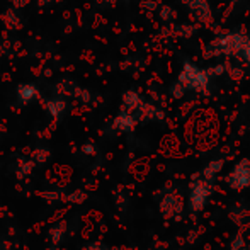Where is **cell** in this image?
<instances>
[{"mask_svg":"<svg viewBox=\"0 0 250 250\" xmlns=\"http://www.w3.org/2000/svg\"><path fill=\"white\" fill-rule=\"evenodd\" d=\"M225 182L233 191H244L250 186V160L242 158L225 177Z\"/></svg>","mask_w":250,"mask_h":250,"instance_id":"cell-4","label":"cell"},{"mask_svg":"<svg viewBox=\"0 0 250 250\" xmlns=\"http://www.w3.org/2000/svg\"><path fill=\"white\" fill-rule=\"evenodd\" d=\"M230 249L231 250H244L245 249V240L242 238V235H237V237H233Z\"/></svg>","mask_w":250,"mask_h":250,"instance_id":"cell-12","label":"cell"},{"mask_svg":"<svg viewBox=\"0 0 250 250\" xmlns=\"http://www.w3.org/2000/svg\"><path fill=\"white\" fill-rule=\"evenodd\" d=\"M17 96H19L21 102H29L36 97V89H34L33 85H29V83H24V85H21L19 90H17Z\"/></svg>","mask_w":250,"mask_h":250,"instance_id":"cell-10","label":"cell"},{"mask_svg":"<svg viewBox=\"0 0 250 250\" xmlns=\"http://www.w3.org/2000/svg\"><path fill=\"white\" fill-rule=\"evenodd\" d=\"M211 192H213L211 181H208V179H204V177L196 179L191 184V189H189V198H188L189 209H191L192 213L203 211L208 199L211 198Z\"/></svg>","mask_w":250,"mask_h":250,"instance_id":"cell-3","label":"cell"},{"mask_svg":"<svg viewBox=\"0 0 250 250\" xmlns=\"http://www.w3.org/2000/svg\"><path fill=\"white\" fill-rule=\"evenodd\" d=\"M186 92H188V89H186V87L182 85L179 80H177V82H174V85L170 87V94L175 97V99H181V97H184Z\"/></svg>","mask_w":250,"mask_h":250,"instance_id":"cell-11","label":"cell"},{"mask_svg":"<svg viewBox=\"0 0 250 250\" xmlns=\"http://www.w3.org/2000/svg\"><path fill=\"white\" fill-rule=\"evenodd\" d=\"M160 209H162V213H164V216H175L177 213H181L182 201L179 199L177 194H168L162 201Z\"/></svg>","mask_w":250,"mask_h":250,"instance_id":"cell-5","label":"cell"},{"mask_svg":"<svg viewBox=\"0 0 250 250\" xmlns=\"http://www.w3.org/2000/svg\"><path fill=\"white\" fill-rule=\"evenodd\" d=\"M209 77L211 73L208 70L199 68L198 65L192 63H186L184 68L179 73V82L186 87L188 90H196V92H203L209 85Z\"/></svg>","mask_w":250,"mask_h":250,"instance_id":"cell-2","label":"cell"},{"mask_svg":"<svg viewBox=\"0 0 250 250\" xmlns=\"http://www.w3.org/2000/svg\"><path fill=\"white\" fill-rule=\"evenodd\" d=\"M135 118H133L129 112H121V114L116 118V128L121 129V131H131L135 128Z\"/></svg>","mask_w":250,"mask_h":250,"instance_id":"cell-8","label":"cell"},{"mask_svg":"<svg viewBox=\"0 0 250 250\" xmlns=\"http://www.w3.org/2000/svg\"><path fill=\"white\" fill-rule=\"evenodd\" d=\"M250 43V36L242 33H227L218 36L213 43L209 44V48H206V53L211 56H235L240 55L242 50Z\"/></svg>","mask_w":250,"mask_h":250,"instance_id":"cell-1","label":"cell"},{"mask_svg":"<svg viewBox=\"0 0 250 250\" xmlns=\"http://www.w3.org/2000/svg\"><path fill=\"white\" fill-rule=\"evenodd\" d=\"M240 56H242V60H244V62L250 63V43L247 44V46L244 48V50H242Z\"/></svg>","mask_w":250,"mask_h":250,"instance_id":"cell-13","label":"cell"},{"mask_svg":"<svg viewBox=\"0 0 250 250\" xmlns=\"http://www.w3.org/2000/svg\"><path fill=\"white\" fill-rule=\"evenodd\" d=\"M223 165H225V162L221 160V158H216V160H211L209 164H208L206 167L203 168V172H201V177H204V179H208V181L213 182V179L216 177V175L221 172Z\"/></svg>","mask_w":250,"mask_h":250,"instance_id":"cell-7","label":"cell"},{"mask_svg":"<svg viewBox=\"0 0 250 250\" xmlns=\"http://www.w3.org/2000/svg\"><path fill=\"white\" fill-rule=\"evenodd\" d=\"M188 5L191 7V10L196 14L199 21H208L211 17V9L208 0H189Z\"/></svg>","mask_w":250,"mask_h":250,"instance_id":"cell-6","label":"cell"},{"mask_svg":"<svg viewBox=\"0 0 250 250\" xmlns=\"http://www.w3.org/2000/svg\"><path fill=\"white\" fill-rule=\"evenodd\" d=\"M123 102H125V105L129 109V111H136V109H140V105H142V99H140V96L136 92H133V90H129V92L125 94Z\"/></svg>","mask_w":250,"mask_h":250,"instance_id":"cell-9","label":"cell"}]
</instances>
